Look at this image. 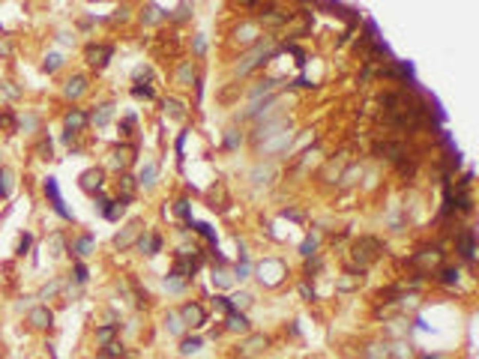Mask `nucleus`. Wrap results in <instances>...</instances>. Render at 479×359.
<instances>
[{"label":"nucleus","instance_id":"1","mask_svg":"<svg viewBox=\"0 0 479 359\" xmlns=\"http://www.w3.org/2000/svg\"><path fill=\"white\" fill-rule=\"evenodd\" d=\"M380 252H383V245H380V239H375V237H359L357 242H354V260H357L359 270H365Z\"/></svg>","mask_w":479,"mask_h":359},{"label":"nucleus","instance_id":"2","mask_svg":"<svg viewBox=\"0 0 479 359\" xmlns=\"http://www.w3.org/2000/svg\"><path fill=\"white\" fill-rule=\"evenodd\" d=\"M273 54H275V45H257L255 51L246 57V63H240V66H237V75H249L257 63H264V60H267V57H273Z\"/></svg>","mask_w":479,"mask_h":359},{"label":"nucleus","instance_id":"3","mask_svg":"<svg viewBox=\"0 0 479 359\" xmlns=\"http://www.w3.org/2000/svg\"><path fill=\"white\" fill-rule=\"evenodd\" d=\"M45 195H48V201H51V206H54V213L60 216V219H72V213L66 210V204H63V195H60V188H57V180L54 177H48L45 180Z\"/></svg>","mask_w":479,"mask_h":359},{"label":"nucleus","instance_id":"4","mask_svg":"<svg viewBox=\"0 0 479 359\" xmlns=\"http://www.w3.org/2000/svg\"><path fill=\"white\" fill-rule=\"evenodd\" d=\"M180 317H183V324L189 326V329H201V326L207 324V311L198 303H186V306L180 308Z\"/></svg>","mask_w":479,"mask_h":359},{"label":"nucleus","instance_id":"5","mask_svg":"<svg viewBox=\"0 0 479 359\" xmlns=\"http://www.w3.org/2000/svg\"><path fill=\"white\" fill-rule=\"evenodd\" d=\"M102 186H105V174H102V168H90V171H84L81 174V188L84 192H102Z\"/></svg>","mask_w":479,"mask_h":359},{"label":"nucleus","instance_id":"6","mask_svg":"<svg viewBox=\"0 0 479 359\" xmlns=\"http://www.w3.org/2000/svg\"><path fill=\"white\" fill-rule=\"evenodd\" d=\"M111 54H114L111 45H90V48L84 51V57H87L90 66H105V63L111 60Z\"/></svg>","mask_w":479,"mask_h":359},{"label":"nucleus","instance_id":"7","mask_svg":"<svg viewBox=\"0 0 479 359\" xmlns=\"http://www.w3.org/2000/svg\"><path fill=\"white\" fill-rule=\"evenodd\" d=\"M375 153L380 159H390V162H401L404 159V147L395 144V141H380V144H375Z\"/></svg>","mask_w":479,"mask_h":359},{"label":"nucleus","instance_id":"8","mask_svg":"<svg viewBox=\"0 0 479 359\" xmlns=\"http://www.w3.org/2000/svg\"><path fill=\"white\" fill-rule=\"evenodd\" d=\"M87 123H90V117H87L81 108H69L66 117H63V126H66V132H72V135H75V132H81Z\"/></svg>","mask_w":479,"mask_h":359},{"label":"nucleus","instance_id":"9","mask_svg":"<svg viewBox=\"0 0 479 359\" xmlns=\"http://www.w3.org/2000/svg\"><path fill=\"white\" fill-rule=\"evenodd\" d=\"M27 320H30V326H33V329H48V326L54 324V314H51V308L36 306V308H30Z\"/></svg>","mask_w":479,"mask_h":359},{"label":"nucleus","instance_id":"10","mask_svg":"<svg viewBox=\"0 0 479 359\" xmlns=\"http://www.w3.org/2000/svg\"><path fill=\"white\" fill-rule=\"evenodd\" d=\"M458 255H462L467 263L476 257V237H473V228H467L462 237H458Z\"/></svg>","mask_w":479,"mask_h":359},{"label":"nucleus","instance_id":"11","mask_svg":"<svg viewBox=\"0 0 479 359\" xmlns=\"http://www.w3.org/2000/svg\"><path fill=\"white\" fill-rule=\"evenodd\" d=\"M261 350H267V335H249V342L240 347V356H255Z\"/></svg>","mask_w":479,"mask_h":359},{"label":"nucleus","instance_id":"12","mask_svg":"<svg viewBox=\"0 0 479 359\" xmlns=\"http://www.w3.org/2000/svg\"><path fill=\"white\" fill-rule=\"evenodd\" d=\"M84 90H87V78L84 75H72V78L66 81V87H63V93H66L69 99H78Z\"/></svg>","mask_w":479,"mask_h":359},{"label":"nucleus","instance_id":"13","mask_svg":"<svg viewBox=\"0 0 479 359\" xmlns=\"http://www.w3.org/2000/svg\"><path fill=\"white\" fill-rule=\"evenodd\" d=\"M411 263H416V267H437V263H440V252H437V249H426V252L413 255Z\"/></svg>","mask_w":479,"mask_h":359},{"label":"nucleus","instance_id":"14","mask_svg":"<svg viewBox=\"0 0 479 359\" xmlns=\"http://www.w3.org/2000/svg\"><path fill=\"white\" fill-rule=\"evenodd\" d=\"M138 249H141L144 255H156V252L162 249V239L156 237V234H141V237H138Z\"/></svg>","mask_w":479,"mask_h":359},{"label":"nucleus","instance_id":"15","mask_svg":"<svg viewBox=\"0 0 479 359\" xmlns=\"http://www.w3.org/2000/svg\"><path fill=\"white\" fill-rule=\"evenodd\" d=\"M126 204H129V198H117V201H108V206H105V219H111V222H117L120 216L126 213Z\"/></svg>","mask_w":479,"mask_h":359},{"label":"nucleus","instance_id":"16","mask_svg":"<svg viewBox=\"0 0 479 359\" xmlns=\"http://www.w3.org/2000/svg\"><path fill=\"white\" fill-rule=\"evenodd\" d=\"M93 245H96V242H93V237H90V234H84V237H78L75 242H72V255H75V257H87L90 252H93Z\"/></svg>","mask_w":479,"mask_h":359},{"label":"nucleus","instance_id":"17","mask_svg":"<svg viewBox=\"0 0 479 359\" xmlns=\"http://www.w3.org/2000/svg\"><path fill=\"white\" fill-rule=\"evenodd\" d=\"M228 329L231 332H249V320H246V314H237V311H231L228 314Z\"/></svg>","mask_w":479,"mask_h":359},{"label":"nucleus","instance_id":"18","mask_svg":"<svg viewBox=\"0 0 479 359\" xmlns=\"http://www.w3.org/2000/svg\"><path fill=\"white\" fill-rule=\"evenodd\" d=\"M261 21H264L267 27H279V24L288 21V12H282V9H267V12L261 15Z\"/></svg>","mask_w":479,"mask_h":359},{"label":"nucleus","instance_id":"19","mask_svg":"<svg viewBox=\"0 0 479 359\" xmlns=\"http://www.w3.org/2000/svg\"><path fill=\"white\" fill-rule=\"evenodd\" d=\"M138 228H141V224H129V228H126V231L114 239V245H117V249H129V245H132V239L138 237Z\"/></svg>","mask_w":479,"mask_h":359},{"label":"nucleus","instance_id":"20","mask_svg":"<svg viewBox=\"0 0 479 359\" xmlns=\"http://www.w3.org/2000/svg\"><path fill=\"white\" fill-rule=\"evenodd\" d=\"M114 335H117V324H105L96 329V342L99 344H111L114 342Z\"/></svg>","mask_w":479,"mask_h":359},{"label":"nucleus","instance_id":"21","mask_svg":"<svg viewBox=\"0 0 479 359\" xmlns=\"http://www.w3.org/2000/svg\"><path fill=\"white\" fill-rule=\"evenodd\" d=\"M198 350H201V338H195V335L180 342V353H183V356H192V353H198Z\"/></svg>","mask_w":479,"mask_h":359},{"label":"nucleus","instance_id":"22","mask_svg":"<svg viewBox=\"0 0 479 359\" xmlns=\"http://www.w3.org/2000/svg\"><path fill=\"white\" fill-rule=\"evenodd\" d=\"M0 129H6V132H15L18 129V120L12 111H0Z\"/></svg>","mask_w":479,"mask_h":359},{"label":"nucleus","instance_id":"23","mask_svg":"<svg viewBox=\"0 0 479 359\" xmlns=\"http://www.w3.org/2000/svg\"><path fill=\"white\" fill-rule=\"evenodd\" d=\"M93 123H96V126H105V123H108V120H111V105H102V108H99V111H93Z\"/></svg>","mask_w":479,"mask_h":359},{"label":"nucleus","instance_id":"24","mask_svg":"<svg viewBox=\"0 0 479 359\" xmlns=\"http://www.w3.org/2000/svg\"><path fill=\"white\" fill-rule=\"evenodd\" d=\"M189 224H192V231H198V234H201L204 239H210V242L216 245V234L210 231V224H204V222H189Z\"/></svg>","mask_w":479,"mask_h":359},{"label":"nucleus","instance_id":"25","mask_svg":"<svg viewBox=\"0 0 479 359\" xmlns=\"http://www.w3.org/2000/svg\"><path fill=\"white\" fill-rule=\"evenodd\" d=\"M36 153H39V159H51V141L42 138V141L36 144Z\"/></svg>","mask_w":479,"mask_h":359},{"label":"nucleus","instance_id":"26","mask_svg":"<svg viewBox=\"0 0 479 359\" xmlns=\"http://www.w3.org/2000/svg\"><path fill=\"white\" fill-rule=\"evenodd\" d=\"M141 183H144V186H153L156 183V165H147V168L141 171Z\"/></svg>","mask_w":479,"mask_h":359},{"label":"nucleus","instance_id":"27","mask_svg":"<svg viewBox=\"0 0 479 359\" xmlns=\"http://www.w3.org/2000/svg\"><path fill=\"white\" fill-rule=\"evenodd\" d=\"M120 188H123V198H129L132 188H135V180H132L129 174H123V177H120Z\"/></svg>","mask_w":479,"mask_h":359},{"label":"nucleus","instance_id":"28","mask_svg":"<svg viewBox=\"0 0 479 359\" xmlns=\"http://www.w3.org/2000/svg\"><path fill=\"white\" fill-rule=\"evenodd\" d=\"M165 111H171V117H183V105L177 99H165Z\"/></svg>","mask_w":479,"mask_h":359},{"label":"nucleus","instance_id":"29","mask_svg":"<svg viewBox=\"0 0 479 359\" xmlns=\"http://www.w3.org/2000/svg\"><path fill=\"white\" fill-rule=\"evenodd\" d=\"M440 281L444 285H455L458 281V270H440Z\"/></svg>","mask_w":479,"mask_h":359},{"label":"nucleus","instance_id":"30","mask_svg":"<svg viewBox=\"0 0 479 359\" xmlns=\"http://www.w3.org/2000/svg\"><path fill=\"white\" fill-rule=\"evenodd\" d=\"M72 275H75V281H78V285H84V281H87V267H84V263H75Z\"/></svg>","mask_w":479,"mask_h":359},{"label":"nucleus","instance_id":"31","mask_svg":"<svg viewBox=\"0 0 479 359\" xmlns=\"http://www.w3.org/2000/svg\"><path fill=\"white\" fill-rule=\"evenodd\" d=\"M111 162H114V168H123V165L129 162V150H117V153H114V159H111Z\"/></svg>","mask_w":479,"mask_h":359},{"label":"nucleus","instance_id":"32","mask_svg":"<svg viewBox=\"0 0 479 359\" xmlns=\"http://www.w3.org/2000/svg\"><path fill=\"white\" fill-rule=\"evenodd\" d=\"M174 213H177V216H183V219H189V222H192V216H189V201H177V204H174Z\"/></svg>","mask_w":479,"mask_h":359},{"label":"nucleus","instance_id":"33","mask_svg":"<svg viewBox=\"0 0 479 359\" xmlns=\"http://www.w3.org/2000/svg\"><path fill=\"white\" fill-rule=\"evenodd\" d=\"M30 242H33V239H30V234H24V237L18 239V255H27V249H30Z\"/></svg>","mask_w":479,"mask_h":359},{"label":"nucleus","instance_id":"34","mask_svg":"<svg viewBox=\"0 0 479 359\" xmlns=\"http://www.w3.org/2000/svg\"><path fill=\"white\" fill-rule=\"evenodd\" d=\"M240 144V138H237V132H234V129H231V132H228V135H225V147H228V150H234V147H237Z\"/></svg>","mask_w":479,"mask_h":359},{"label":"nucleus","instance_id":"35","mask_svg":"<svg viewBox=\"0 0 479 359\" xmlns=\"http://www.w3.org/2000/svg\"><path fill=\"white\" fill-rule=\"evenodd\" d=\"M357 281H359V275H357V278H342V281H339V291H354V288H357Z\"/></svg>","mask_w":479,"mask_h":359},{"label":"nucleus","instance_id":"36","mask_svg":"<svg viewBox=\"0 0 479 359\" xmlns=\"http://www.w3.org/2000/svg\"><path fill=\"white\" fill-rule=\"evenodd\" d=\"M42 66H45V72H54V69L60 66V57H57V54H51V57H48V60H45Z\"/></svg>","mask_w":479,"mask_h":359},{"label":"nucleus","instance_id":"37","mask_svg":"<svg viewBox=\"0 0 479 359\" xmlns=\"http://www.w3.org/2000/svg\"><path fill=\"white\" fill-rule=\"evenodd\" d=\"M177 78H180V81L186 84L189 78H192V66H189V63H183V66H180V72H177Z\"/></svg>","mask_w":479,"mask_h":359},{"label":"nucleus","instance_id":"38","mask_svg":"<svg viewBox=\"0 0 479 359\" xmlns=\"http://www.w3.org/2000/svg\"><path fill=\"white\" fill-rule=\"evenodd\" d=\"M132 93H135V96H144V99H153V87H141V84H138Z\"/></svg>","mask_w":479,"mask_h":359},{"label":"nucleus","instance_id":"39","mask_svg":"<svg viewBox=\"0 0 479 359\" xmlns=\"http://www.w3.org/2000/svg\"><path fill=\"white\" fill-rule=\"evenodd\" d=\"M315 249H318V239H315V237H311V239H306V242H303V255H311Z\"/></svg>","mask_w":479,"mask_h":359},{"label":"nucleus","instance_id":"40","mask_svg":"<svg viewBox=\"0 0 479 359\" xmlns=\"http://www.w3.org/2000/svg\"><path fill=\"white\" fill-rule=\"evenodd\" d=\"M300 293H303V296H306V299H315V291H311V288H308V285H300Z\"/></svg>","mask_w":479,"mask_h":359},{"label":"nucleus","instance_id":"41","mask_svg":"<svg viewBox=\"0 0 479 359\" xmlns=\"http://www.w3.org/2000/svg\"><path fill=\"white\" fill-rule=\"evenodd\" d=\"M168 320H171V329H174V332H180V329H183V324H180L174 314H168Z\"/></svg>","mask_w":479,"mask_h":359},{"label":"nucleus","instance_id":"42","mask_svg":"<svg viewBox=\"0 0 479 359\" xmlns=\"http://www.w3.org/2000/svg\"><path fill=\"white\" fill-rule=\"evenodd\" d=\"M234 306H249V296H246V293H240V296H234Z\"/></svg>","mask_w":479,"mask_h":359},{"label":"nucleus","instance_id":"43","mask_svg":"<svg viewBox=\"0 0 479 359\" xmlns=\"http://www.w3.org/2000/svg\"><path fill=\"white\" fill-rule=\"evenodd\" d=\"M246 273H249V263L243 260V263H240V267H237V275H240V278H246Z\"/></svg>","mask_w":479,"mask_h":359},{"label":"nucleus","instance_id":"44","mask_svg":"<svg viewBox=\"0 0 479 359\" xmlns=\"http://www.w3.org/2000/svg\"><path fill=\"white\" fill-rule=\"evenodd\" d=\"M422 359H437V356H428V353H422Z\"/></svg>","mask_w":479,"mask_h":359}]
</instances>
